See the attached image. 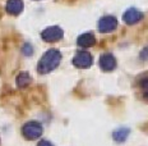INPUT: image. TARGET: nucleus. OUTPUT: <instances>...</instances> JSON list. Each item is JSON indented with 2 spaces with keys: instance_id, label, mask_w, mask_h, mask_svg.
<instances>
[{
  "instance_id": "nucleus-11",
  "label": "nucleus",
  "mask_w": 148,
  "mask_h": 146,
  "mask_svg": "<svg viewBox=\"0 0 148 146\" xmlns=\"http://www.w3.org/2000/svg\"><path fill=\"white\" fill-rule=\"evenodd\" d=\"M129 132H130L129 128H120V129H118V131L114 132V138H115L118 142H123V141L126 140Z\"/></svg>"
},
{
  "instance_id": "nucleus-3",
  "label": "nucleus",
  "mask_w": 148,
  "mask_h": 146,
  "mask_svg": "<svg viewBox=\"0 0 148 146\" xmlns=\"http://www.w3.org/2000/svg\"><path fill=\"white\" fill-rule=\"evenodd\" d=\"M93 63V58L88 51H78L73 58V64L77 68H89Z\"/></svg>"
},
{
  "instance_id": "nucleus-4",
  "label": "nucleus",
  "mask_w": 148,
  "mask_h": 146,
  "mask_svg": "<svg viewBox=\"0 0 148 146\" xmlns=\"http://www.w3.org/2000/svg\"><path fill=\"white\" fill-rule=\"evenodd\" d=\"M64 35V31L58 26H52L46 28L45 31H42L41 36L42 39L45 40L46 42H55V41H59V40L63 37Z\"/></svg>"
},
{
  "instance_id": "nucleus-8",
  "label": "nucleus",
  "mask_w": 148,
  "mask_h": 146,
  "mask_svg": "<svg viewBox=\"0 0 148 146\" xmlns=\"http://www.w3.org/2000/svg\"><path fill=\"white\" fill-rule=\"evenodd\" d=\"M23 10V1L22 0H8L7 3V12L9 14L17 15Z\"/></svg>"
},
{
  "instance_id": "nucleus-1",
  "label": "nucleus",
  "mask_w": 148,
  "mask_h": 146,
  "mask_svg": "<svg viewBox=\"0 0 148 146\" xmlns=\"http://www.w3.org/2000/svg\"><path fill=\"white\" fill-rule=\"evenodd\" d=\"M61 60V54L59 50H55V49H51V50L46 51L44 54V57L40 59L38 66H37V72L41 74H46L51 71H54L55 68L59 66Z\"/></svg>"
},
{
  "instance_id": "nucleus-6",
  "label": "nucleus",
  "mask_w": 148,
  "mask_h": 146,
  "mask_svg": "<svg viewBox=\"0 0 148 146\" xmlns=\"http://www.w3.org/2000/svg\"><path fill=\"white\" fill-rule=\"evenodd\" d=\"M123 18H124V22L125 23L135 24V23L139 22L142 18H143V13H140L139 10H137V9H134V8H130V9H128V10L124 13Z\"/></svg>"
},
{
  "instance_id": "nucleus-7",
  "label": "nucleus",
  "mask_w": 148,
  "mask_h": 146,
  "mask_svg": "<svg viewBox=\"0 0 148 146\" xmlns=\"http://www.w3.org/2000/svg\"><path fill=\"white\" fill-rule=\"evenodd\" d=\"M100 66L103 71H112L116 67V59L111 54H103L100 59Z\"/></svg>"
},
{
  "instance_id": "nucleus-5",
  "label": "nucleus",
  "mask_w": 148,
  "mask_h": 146,
  "mask_svg": "<svg viewBox=\"0 0 148 146\" xmlns=\"http://www.w3.org/2000/svg\"><path fill=\"white\" fill-rule=\"evenodd\" d=\"M116 26H118V21L112 15H106V17L101 18L100 22H98V30L102 33L111 32L116 28Z\"/></svg>"
},
{
  "instance_id": "nucleus-12",
  "label": "nucleus",
  "mask_w": 148,
  "mask_h": 146,
  "mask_svg": "<svg viewBox=\"0 0 148 146\" xmlns=\"http://www.w3.org/2000/svg\"><path fill=\"white\" fill-rule=\"evenodd\" d=\"M37 146H54V145H52L51 142L46 141V140H42V141L38 142V145H37Z\"/></svg>"
},
{
  "instance_id": "nucleus-10",
  "label": "nucleus",
  "mask_w": 148,
  "mask_h": 146,
  "mask_svg": "<svg viewBox=\"0 0 148 146\" xmlns=\"http://www.w3.org/2000/svg\"><path fill=\"white\" fill-rule=\"evenodd\" d=\"M29 82H31V77L27 72H22L18 74V77H17L18 87H27V86L29 85Z\"/></svg>"
},
{
  "instance_id": "nucleus-9",
  "label": "nucleus",
  "mask_w": 148,
  "mask_h": 146,
  "mask_svg": "<svg viewBox=\"0 0 148 146\" xmlns=\"http://www.w3.org/2000/svg\"><path fill=\"white\" fill-rule=\"evenodd\" d=\"M77 42L82 48H91V46H93L96 44V39H95V36L92 33H83V35L78 37Z\"/></svg>"
},
{
  "instance_id": "nucleus-2",
  "label": "nucleus",
  "mask_w": 148,
  "mask_h": 146,
  "mask_svg": "<svg viewBox=\"0 0 148 146\" xmlns=\"http://www.w3.org/2000/svg\"><path fill=\"white\" fill-rule=\"evenodd\" d=\"M23 136L27 140H36L40 138L42 135V126L38 122H28L23 126Z\"/></svg>"
}]
</instances>
